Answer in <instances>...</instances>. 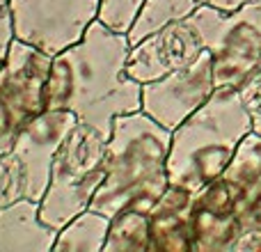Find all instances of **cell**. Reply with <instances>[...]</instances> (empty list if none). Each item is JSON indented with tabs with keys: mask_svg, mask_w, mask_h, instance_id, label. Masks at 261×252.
I'll list each match as a JSON object with an SVG mask.
<instances>
[{
	"mask_svg": "<svg viewBox=\"0 0 261 252\" xmlns=\"http://www.w3.org/2000/svg\"><path fill=\"white\" fill-rule=\"evenodd\" d=\"M147 0H101L99 21L115 32L128 35Z\"/></svg>",
	"mask_w": 261,
	"mask_h": 252,
	"instance_id": "obj_18",
	"label": "cell"
},
{
	"mask_svg": "<svg viewBox=\"0 0 261 252\" xmlns=\"http://www.w3.org/2000/svg\"><path fill=\"white\" fill-rule=\"evenodd\" d=\"M58 232L41 222L39 202L35 199H18L0 209V250L50 252Z\"/></svg>",
	"mask_w": 261,
	"mask_h": 252,
	"instance_id": "obj_13",
	"label": "cell"
},
{
	"mask_svg": "<svg viewBox=\"0 0 261 252\" xmlns=\"http://www.w3.org/2000/svg\"><path fill=\"white\" fill-rule=\"evenodd\" d=\"M199 5H211L222 12H236L245 5H261V0H199Z\"/></svg>",
	"mask_w": 261,
	"mask_h": 252,
	"instance_id": "obj_21",
	"label": "cell"
},
{
	"mask_svg": "<svg viewBox=\"0 0 261 252\" xmlns=\"http://www.w3.org/2000/svg\"><path fill=\"white\" fill-rule=\"evenodd\" d=\"M170 147L172 131L144 110L115 117L106 149V177L90 209L106 218L124 209L151 213L170 186Z\"/></svg>",
	"mask_w": 261,
	"mask_h": 252,
	"instance_id": "obj_2",
	"label": "cell"
},
{
	"mask_svg": "<svg viewBox=\"0 0 261 252\" xmlns=\"http://www.w3.org/2000/svg\"><path fill=\"white\" fill-rule=\"evenodd\" d=\"M99 7L101 0H9L14 37L58 55L85 37Z\"/></svg>",
	"mask_w": 261,
	"mask_h": 252,
	"instance_id": "obj_8",
	"label": "cell"
},
{
	"mask_svg": "<svg viewBox=\"0 0 261 252\" xmlns=\"http://www.w3.org/2000/svg\"><path fill=\"white\" fill-rule=\"evenodd\" d=\"M106 252H142L153 250L151 245V222L149 213L124 209L110 218L108 239L103 245Z\"/></svg>",
	"mask_w": 261,
	"mask_h": 252,
	"instance_id": "obj_16",
	"label": "cell"
},
{
	"mask_svg": "<svg viewBox=\"0 0 261 252\" xmlns=\"http://www.w3.org/2000/svg\"><path fill=\"white\" fill-rule=\"evenodd\" d=\"M78 122L71 110L46 108L21 126L12 149L0 156V209L18 199H44L53 158Z\"/></svg>",
	"mask_w": 261,
	"mask_h": 252,
	"instance_id": "obj_5",
	"label": "cell"
},
{
	"mask_svg": "<svg viewBox=\"0 0 261 252\" xmlns=\"http://www.w3.org/2000/svg\"><path fill=\"white\" fill-rule=\"evenodd\" d=\"M202 51L204 41L193 18L172 21L130 48L126 76L140 85H147L190 64L202 55Z\"/></svg>",
	"mask_w": 261,
	"mask_h": 252,
	"instance_id": "obj_10",
	"label": "cell"
},
{
	"mask_svg": "<svg viewBox=\"0 0 261 252\" xmlns=\"http://www.w3.org/2000/svg\"><path fill=\"white\" fill-rule=\"evenodd\" d=\"M216 92L213 55L204 48L190 64L142 85V110L174 131Z\"/></svg>",
	"mask_w": 261,
	"mask_h": 252,
	"instance_id": "obj_9",
	"label": "cell"
},
{
	"mask_svg": "<svg viewBox=\"0 0 261 252\" xmlns=\"http://www.w3.org/2000/svg\"><path fill=\"white\" fill-rule=\"evenodd\" d=\"M241 220L239 250H261V133H248L225 170Z\"/></svg>",
	"mask_w": 261,
	"mask_h": 252,
	"instance_id": "obj_11",
	"label": "cell"
},
{
	"mask_svg": "<svg viewBox=\"0 0 261 252\" xmlns=\"http://www.w3.org/2000/svg\"><path fill=\"white\" fill-rule=\"evenodd\" d=\"M53 55L14 37L0 67V156L12 149L21 126L46 110L44 87Z\"/></svg>",
	"mask_w": 261,
	"mask_h": 252,
	"instance_id": "obj_7",
	"label": "cell"
},
{
	"mask_svg": "<svg viewBox=\"0 0 261 252\" xmlns=\"http://www.w3.org/2000/svg\"><path fill=\"white\" fill-rule=\"evenodd\" d=\"M193 250H234L241 239L236 199L225 177L197 190L190 207Z\"/></svg>",
	"mask_w": 261,
	"mask_h": 252,
	"instance_id": "obj_12",
	"label": "cell"
},
{
	"mask_svg": "<svg viewBox=\"0 0 261 252\" xmlns=\"http://www.w3.org/2000/svg\"><path fill=\"white\" fill-rule=\"evenodd\" d=\"M108 140L94 126L78 122L64 138L50 170V184L39 202L41 222L62 230L69 220L87 211L106 177Z\"/></svg>",
	"mask_w": 261,
	"mask_h": 252,
	"instance_id": "obj_4",
	"label": "cell"
},
{
	"mask_svg": "<svg viewBox=\"0 0 261 252\" xmlns=\"http://www.w3.org/2000/svg\"><path fill=\"white\" fill-rule=\"evenodd\" d=\"M110 230V218L99 211H83L73 220H69L58 232L53 250L55 252H99L103 250Z\"/></svg>",
	"mask_w": 261,
	"mask_h": 252,
	"instance_id": "obj_15",
	"label": "cell"
},
{
	"mask_svg": "<svg viewBox=\"0 0 261 252\" xmlns=\"http://www.w3.org/2000/svg\"><path fill=\"white\" fill-rule=\"evenodd\" d=\"M248 133H252V117L241 92L234 87H218L184 124L172 131L167 156L170 184L197 193L220 179Z\"/></svg>",
	"mask_w": 261,
	"mask_h": 252,
	"instance_id": "obj_3",
	"label": "cell"
},
{
	"mask_svg": "<svg viewBox=\"0 0 261 252\" xmlns=\"http://www.w3.org/2000/svg\"><path fill=\"white\" fill-rule=\"evenodd\" d=\"M190 18L202 35L204 48L213 55L216 90H239L261 67V5H245L236 12L199 5Z\"/></svg>",
	"mask_w": 261,
	"mask_h": 252,
	"instance_id": "obj_6",
	"label": "cell"
},
{
	"mask_svg": "<svg viewBox=\"0 0 261 252\" xmlns=\"http://www.w3.org/2000/svg\"><path fill=\"white\" fill-rule=\"evenodd\" d=\"M193 197L195 193L181 186H167L165 195L149 213L153 250H193Z\"/></svg>",
	"mask_w": 261,
	"mask_h": 252,
	"instance_id": "obj_14",
	"label": "cell"
},
{
	"mask_svg": "<svg viewBox=\"0 0 261 252\" xmlns=\"http://www.w3.org/2000/svg\"><path fill=\"white\" fill-rule=\"evenodd\" d=\"M128 35L96 18L78 44L53 55L44 87L48 110H71L110 138L115 117L142 110V85L126 76Z\"/></svg>",
	"mask_w": 261,
	"mask_h": 252,
	"instance_id": "obj_1",
	"label": "cell"
},
{
	"mask_svg": "<svg viewBox=\"0 0 261 252\" xmlns=\"http://www.w3.org/2000/svg\"><path fill=\"white\" fill-rule=\"evenodd\" d=\"M3 64H5V62H3ZM3 64H0V67H3Z\"/></svg>",
	"mask_w": 261,
	"mask_h": 252,
	"instance_id": "obj_22",
	"label": "cell"
},
{
	"mask_svg": "<svg viewBox=\"0 0 261 252\" xmlns=\"http://www.w3.org/2000/svg\"><path fill=\"white\" fill-rule=\"evenodd\" d=\"M241 99L252 117V131L261 133V67L239 87Z\"/></svg>",
	"mask_w": 261,
	"mask_h": 252,
	"instance_id": "obj_19",
	"label": "cell"
},
{
	"mask_svg": "<svg viewBox=\"0 0 261 252\" xmlns=\"http://www.w3.org/2000/svg\"><path fill=\"white\" fill-rule=\"evenodd\" d=\"M197 7H199V0H147L138 21H135V26L128 32L130 44L135 46L144 37L161 30L163 26H167L172 21L188 18Z\"/></svg>",
	"mask_w": 261,
	"mask_h": 252,
	"instance_id": "obj_17",
	"label": "cell"
},
{
	"mask_svg": "<svg viewBox=\"0 0 261 252\" xmlns=\"http://www.w3.org/2000/svg\"><path fill=\"white\" fill-rule=\"evenodd\" d=\"M12 39H14V18H12V9H9V0H0V64L7 58Z\"/></svg>",
	"mask_w": 261,
	"mask_h": 252,
	"instance_id": "obj_20",
	"label": "cell"
}]
</instances>
